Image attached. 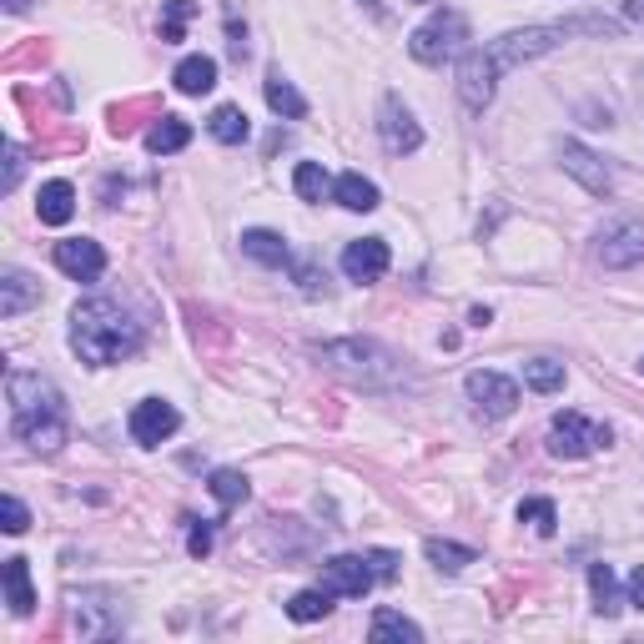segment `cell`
Segmentation results:
<instances>
[{
	"instance_id": "74e56055",
	"label": "cell",
	"mask_w": 644,
	"mask_h": 644,
	"mask_svg": "<svg viewBox=\"0 0 644 644\" xmlns=\"http://www.w3.org/2000/svg\"><path fill=\"white\" fill-rule=\"evenodd\" d=\"M21 167H25V162H21V146L5 142V191H15V181H21Z\"/></svg>"
},
{
	"instance_id": "52a82bcc",
	"label": "cell",
	"mask_w": 644,
	"mask_h": 644,
	"mask_svg": "<svg viewBox=\"0 0 644 644\" xmlns=\"http://www.w3.org/2000/svg\"><path fill=\"white\" fill-rule=\"evenodd\" d=\"M609 443V429L585 413H554L549 423V454L554 458H585Z\"/></svg>"
},
{
	"instance_id": "f1b7e54d",
	"label": "cell",
	"mask_w": 644,
	"mask_h": 644,
	"mask_svg": "<svg viewBox=\"0 0 644 644\" xmlns=\"http://www.w3.org/2000/svg\"><path fill=\"white\" fill-rule=\"evenodd\" d=\"M423 554H429V564H438L443 574H458V569H468V564L478 559L468 544H454V538H429V544H423Z\"/></svg>"
},
{
	"instance_id": "836d02e7",
	"label": "cell",
	"mask_w": 644,
	"mask_h": 644,
	"mask_svg": "<svg viewBox=\"0 0 644 644\" xmlns=\"http://www.w3.org/2000/svg\"><path fill=\"white\" fill-rule=\"evenodd\" d=\"M191 15H197L191 0H167V5H162V41H167V46H177L181 41V31H187Z\"/></svg>"
},
{
	"instance_id": "2e32d148",
	"label": "cell",
	"mask_w": 644,
	"mask_h": 644,
	"mask_svg": "<svg viewBox=\"0 0 644 644\" xmlns=\"http://www.w3.org/2000/svg\"><path fill=\"white\" fill-rule=\"evenodd\" d=\"M559 162H564V171H569V177L589 191V197H609V187H614V181H609L604 162H599V156L589 152V146L564 142V146H559Z\"/></svg>"
},
{
	"instance_id": "5b68a950",
	"label": "cell",
	"mask_w": 644,
	"mask_h": 644,
	"mask_svg": "<svg viewBox=\"0 0 644 644\" xmlns=\"http://www.w3.org/2000/svg\"><path fill=\"white\" fill-rule=\"evenodd\" d=\"M71 624L81 640H111L126 624V604L111 589H81V595H71Z\"/></svg>"
},
{
	"instance_id": "e0dca14e",
	"label": "cell",
	"mask_w": 644,
	"mask_h": 644,
	"mask_svg": "<svg viewBox=\"0 0 644 644\" xmlns=\"http://www.w3.org/2000/svg\"><path fill=\"white\" fill-rule=\"evenodd\" d=\"M31 302H41V282L31 273H21V267H5V277H0V318L5 322L21 318Z\"/></svg>"
},
{
	"instance_id": "7a4b0ae2",
	"label": "cell",
	"mask_w": 644,
	"mask_h": 644,
	"mask_svg": "<svg viewBox=\"0 0 644 644\" xmlns=\"http://www.w3.org/2000/svg\"><path fill=\"white\" fill-rule=\"evenodd\" d=\"M5 398H11V429L21 443H31L36 454H56L66 443V398L51 378L15 368L5 378Z\"/></svg>"
},
{
	"instance_id": "484cf974",
	"label": "cell",
	"mask_w": 644,
	"mask_h": 644,
	"mask_svg": "<svg viewBox=\"0 0 644 644\" xmlns=\"http://www.w3.org/2000/svg\"><path fill=\"white\" fill-rule=\"evenodd\" d=\"M368 640H373V644H382V640H408V644H418V640H423V630H418L413 620H403L398 609H378V614H373V624H368Z\"/></svg>"
},
{
	"instance_id": "d4e9b609",
	"label": "cell",
	"mask_w": 644,
	"mask_h": 644,
	"mask_svg": "<svg viewBox=\"0 0 644 644\" xmlns=\"http://www.w3.org/2000/svg\"><path fill=\"white\" fill-rule=\"evenodd\" d=\"M207 132H212L222 146H237V142H247L252 136V121H247V111L242 107H216L212 121H207Z\"/></svg>"
},
{
	"instance_id": "5bb4252c",
	"label": "cell",
	"mask_w": 644,
	"mask_h": 644,
	"mask_svg": "<svg viewBox=\"0 0 644 644\" xmlns=\"http://www.w3.org/2000/svg\"><path fill=\"white\" fill-rule=\"evenodd\" d=\"M56 267L71 282H96V277L107 273V252L91 237H66V242H56Z\"/></svg>"
},
{
	"instance_id": "b9f144b4",
	"label": "cell",
	"mask_w": 644,
	"mask_h": 644,
	"mask_svg": "<svg viewBox=\"0 0 644 644\" xmlns=\"http://www.w3.org/2000/svg\"><path fill=\"white\" fill-rule=\"evenodd\" d=\"M358 5H368V11H373V15H382V5H378V0H358Z\"/></svg>"
},
{
	"instance_id": "8fae6325",
	"label": "cell",
	"mask_w": 644,
	"mask_h": 644,
	"mask_svg": "<svg viewBox=\"0 0 644 644\" xmlns=\"http://www.w3.org/2000/svg\"><path fill=\"white\" fill-rule=\"evenodd\" d=\"M493 91H499V66L489 60V51H464V60H458V96H464L468 111H484L493 101Z\"/></svg>"
},
{
	"instance_id": "ab89813d",
	"label": "cell",
	"mask_w": 644,
	"mask_h": 644,
	"mask_svg": "<svg viewBox=\"0 0 644 644\" xmlns=\"http://www.w3.org/2000/svg\"><path fill=\"white\" fill-rule=\"evenodd\" d=\"M5 11H11V15H21V11H31V0H5Z\"/></svg>"
},
{
	"instance_id": "4316f807",
	"label": "cell",
	"mask_w": 644,
	"mask_h": 644,
	"mask_svg": "<svg viewBox=\"0 0 644 644\" xmlns=\"http://www.w3.org/2000/svg\"><path fill=\"white\" fill-rule=\"evenodd\" d=\"M187 142H191V126H187L181 116H156V121H152V132H146V146H152L156 156L181 152Z\"/></svg>"
},
{
	"instance_id": "d6986e66",
	"label": "cell",
	"mask_w": 644,
	"mask_h": 644,
	"mask_svg": "<svg viewBox=\"0 0 644 644\" xmlns=\"http://www.w3.org/2000/svg\"><path fill=\"white\" fill-rule=\"evenodd\" d=\"M263 96H267V107H273L277 116H287V121H302V116H308V96H302L298 86L287 81L282 71H273V76H267Z\"/></svg>"
},
{
	"instance_id": "603a6c76",
	"label": "cell",
	"mask_w": 644,
	"mask_h": 644,
	"mask_svg": "<svg viewBox=\"0 0 644 644\" xmlns=\"http://www.w3.org/2000/svg\"><path fill=\"white\" fill-rule=\"evenodd\" d=\"M171 81H177L181 96H207L216 86V60L212 56H187L177 71H171Z\"/></svg>"
},
{
	"instance_id": "1f68e13d",
	"label": "cell",
	"mask_w": 644,
	"mask_h": 644,
	"mask_svg": "<svg viewBox=\"0 0 644 644\" xmlns=\"http://www.w3.org/2000/svg\"><path fill=\"white\" fill-rule=\"evenodd\" d=\"M519 524H529L534 534L549 538L554 529H559V509H554L549 499H524V503H519Z\"/></svg>"
},
{
	"instance_id": "277c9868",
	"label": "cell",
	"mask_w": 644,
	"mask_h": 644,
	"mask_svg": "<svg viewBox=\"0 0 644 644\" xmlns=\"http://www.w3.org/2000/svg\"><path fill=\"white\" fill-rule=\"evenodd\" d=\"M464 41H468V21L443 5V11H433L429 21L408 36V51H413V60H423V66H443V60H454L458 51H464Z\"/></svg>"
},
{
	"instance_id": "d590c367",
	"label": "cell",
	"mask_w": 644,
	"mask_h": 644,
	"mask_svg": "<svg viewBox=\"0 0 644 644\" xmlns=\"http://www.w3.org/2000/svg\"><path fill=\"white\" fill-rule=\"evenodd\" d=\"M0 513H5V534H25V524H31V513H25V503L15 499V493H5V503H0Z\"/></svg>"
},
{
	"instance_id": "cb8c5ba5",
	"label": "cell",
	"mask_w": 644,
	"mask_h": 644,
	"mask_svg": "<svg viewBox=\"0 0 644 644\" xmlns=\"http://www.w3.org/2000/svg\"><path fill=\"white\" fill-rule=\"evenodd\" d=\"M589 595H595V614H604V620H614V614L624 609L620 585H614V569H609V564H589Z\"/></svg>"
},
{
	"instance_id": "f546056e",
	"label": "cell",
	"mask_w": 644,
	"mask_h": 644,
	"mask_svg": "<svg viewBox=\"0 0 644 644\" xmlns=\"http://www.w3.org/2000/svg\"><path fill=\"white\" fill-rule=\"evenodd\" d=\"M292 187H298L302 202H322V197L333 191V181H327V171H322L318 162H298V171H292Z\"/></svg>"
},
{
	"instance_id": "9c48e42d",
	"label": "cell",
	"mask_w": 644,
	"mask_h": 644,
	"mask_svg": "<svg viewBox=\"0 0 644 644\" xmlns=\"http://www.w3.org/2000/svg\"><path fill=\"white\" fill-rule=\"evenodd\" d=\"M464 388H468V403H474L478 418H509L519 408V382L503 378V373L478 368V373H468Z\"/></svg>"
},
{
	"instance_id": "4dcf8cb0",
	"label": "cell",
	"mask_w": 644,
	"mask_h": 644,
	"mask_svg": "<svg viewBox=\"0 0 644 644\" xmlns=\"http://www.w3.org/2000/svg\"><path fill=\"white\" fill-rule=\"evenodd\" d=\"M524 382L534 388V393H559L564 388V363H554V358L524 363Z\"/></svg>"
},
{
	"instance_id": "83f0119b",
	"label": "cell",
	"mask_w": 644,
	"mask_h": 644,
	"mask_svg": "<svg viewBox=\"0 0 644 644\" xmlns=\"http://www.w3.org/2000/svg\"><path fill=\"white\" fill-rule=\"evenodd\" d=\"M333 599L337 595H327V589H302V595H292L287 599V614H292V620L298 624H312V620H327V614H333Z\"/></svg>"
},
{
	"instance_id": "e575fe53",
	"label": "cell",
	"mask_w": 644,
	"mask_h": 644,
	"mask_svg": "<svg viewBox=\"0 0 644 644\" xmlns=\"http://www.w3.org/2000/svg\"><path fill=\"white\" fill-rule=\"evenodd\" d=\"M292 273H298V287L308 292V298H327V273H318V263L312 257H302V263H287Z\"/></svg>"
},
{
	"instance_id": "8992f818",
	"label": "cell",
	"mask_w": 644,
	"mask_h": 644,
	"mask_svg": "<svg viewBox=\"0 0 644 644\" xmlns=\"http://www.w3.org/2000/svg\"><path fill=\"white\" fill-rule=\"evenodd\" d=\"M564 36H569V25H529V31H509V36L489 41L484 51H489V60L503 76V71H513V66H524V60L544 56V51L564 46Z\"/></svg>"
},
{
	"instance_id": "8d00e7d4",
	"label": "cell",
	"mask_w": 644,
	"mask_h": 644,
	"mask_svg": "<svg viewBox=\"0 0 644 644\" xmlns=\"http://www.w3.org/2000/svg\"><path fill=\"white\" fill-rule=\"evenodd\" d=\"M187 549H191V559H207L212 554V524H191Z\"/></svg>"
},
{
	"instance_id": "7402d4cb",
	"label": "cell",
	"mask_w": 644,
	"mask_h": 644,
	"mask_svg": "<svg viewBox=\"0 0 644 644\" xmlns=\"http://www.w3.org/2000/svg\"><path fill=\"white\" fill-rule=\"evenodd\" d=\"M333 202H343L347 212H373V207H378V187H373L363 171H343V177L333 181Z\"/></svg>"
},
{
	"instance_id": "ac0fdd59",
	"label": "cell",
	"mask_w": 644,
	"mask_h": 644,
	"mask_svg": "<svg viewBox=\"0 0 644 644\" xmlns=\"http://www.w3.org/2000/svg\"><path fill=\"white\" fill-rule=\"evenodd\" d=\"M36 212H41V222H46V227H66V222H71V212H76V187H71V181H46V187H41V197H36Z\"/></svg>"
},
{
	"instance_id": "6da1fadb",
	"label": "cell",
	"mask_w": 644,
	"mask_h": 644,
	"mask_svg": "<svg viewBox=\"0 0 644 644\" xmlns=\"http://www.w3.org/2000/svg\"><path fill=\"white\" fill-rule=\"evenodd\" d=\"M71 347L91 368H111L142 353V322H132V312L111 298H86L71 308Z\"/></svg>"
},
{
	"instance_id": "d6a6232c",
	"label": "cell",
	"mask_w": 644,
	"mask_h": 644,
	"mask_svg": "<svg viewBox=\"0 0 644 644\" xmlns=\"http://www.w3.org/2000/svg\"><path fill=\"white\" fill-rule=\"evenodd\" d=\"M212 493H216V503H222V509H237V503L247 499V478H242L237 468H216V474H212Z\"/></svg>"
},
{
	"instance_id": "3957f363",
	"label": "cell",
	"mask_w": 644,
	"mask_h": 644,
	"mask_svg": "<svg viewBox=\"0 0 644 644\" xmlns=\"http://www.w3.org/2000/svg\"><path fill=\"white\" fill-rule=\"evenodd\" d=\"M333 373H343L347 382H363V388H398L403 382V363L398 353H388L373 337H343V343H322L312 347Z\"/></svg>"
},
{
	"instance_id": "f35d334b",
	"label": "cell",
	"mask_w": 644,
	"mask_h": 644,
	"mask_svg": "<svg viewBox=\"0 0 644 644\" xmlns=\"http://www.w3.org/2000/svg\"><path fill=\"white\" fill-rule=\"evenodd\" d=\"M624 604L644 609V564H640V569H634V574H630V599H624Z\"/></svg>"
},
{
	"instance_id": "4fadbf2b",
	"label": "cell",
	"mask_w": 644,
	"mask_h": 644,
	"mask_svg": "<svg viewBox=\"0 0 644 644\" xmlns=\"http://www.w3.org/2000/svg\"><path fill=\"white\" fill-rule=\"evenodd\" d=\"M126 429H132V438L142 443V448H162V443L181 429V413L171 403H162V398H146V403L132 408Z\"/></svg>"
},
{
	"instance_id": "30bf717a",
	"label": "cell",
	"mask_w": 644,
	"mask_h": 644,
	"mask_svg": "<svg viewBox=\"0 0 644 644\" xmlns=\"http://www.w3.org/2000/svg\"><path fill=\"white\" fill-rule=\"evenodd\" d=\"M378 585V569H373L368 554H337V559L322 564V589L337 599H363Z\"/></svg>"
},
{
	"instance_id": "7c38bea8",
	"label": "cell",
	"mask_w": 644,
	"mask_h": 644,
	"mask_svg": "<svg viewBox=\"0 0 644 644\" xmlns=\"http://www.w3.org/2000/svg\"><path fill=\"white\" fill-rule=\"evenodd\" d=\"M378 136H382V146H388L393 156H408V152L423 146V126H418L413 111H408L398 96H382L378 101Z\"/></svg>"
},
{
	"instance_id": "ba28073f",
	"label": "cell",
	"mask_w": 644,
	"mask_h": 644,
	"mask_svg": "<svg viewBox=\"0 0 644 644\" xmlns=\"http://www.w3.org/2000/svg\"><path fill=\"white\" fill-rule=\"evenodd\" d=\"M599 263L604 267L644 263V222L640 216H614V222L599 227Z\"/></svg>"
},
{
	"instance_id": "60d3db41",
	"label": "cell",
	"mask_w": 644,
	"mask_h": 644,
	"mask_svg": "<svg viewBox=\"0 0 644 644\" xmlns=\"http://www.w3.org/2000/svg\"><path fill=\"white\" fill-rule=\"evenodd\" d=\"M624 11H630L634 21H644V0H630V5H624Z\"/></svg>"
},
{
	"instance_id": "9a60e30c",
	"label": "cell",
	"mask_w": 644,
	"mask_h": 644,
	"mask_svg": "<svg viewBox=\"0 0 644 644\" xmlns=\"http://www.w3.org/2000/svg\"><path fill=\"white\" fill-rule=\"evenodd\" d=\"M388 263H393V252H388V242H382V237L347 242V252H343L347 282H378V277L388 273Z\"/></svg>"
},
{
	"instance_id": "44dd1931",
	"label": "cell",
	"mask_w": 644,
	"mask_h": 644,
	"mask_svg": "<svg viewBox=\"0 0 644 644\" xmlns=\"http://www.w3.org/2000/svg\"><path fill=\"white\" fill-rule=\"evenodd\" d=\"M0 585H5V604H11L15 614H31V609H36V589H31V569H25V559H5Z\"/></svg>"
},
{
	"instance_id": "ffe728a7",
	"label": "cell",
	"mask_w": 644,
	"mask_h": 644,
	"mask_svg": "<svg viewBox=\"0 0 644 644\" xmlns=\"http://www.w3.org/2000/svg\"><path fill=\"white\" fill-rule=\"evenodd\" d=\"M242 252H247L252 263H263V267H287V263H292V252H287V242L277 237V232H267V227L242 232Z\"/></svg>"
}]
</instances>
